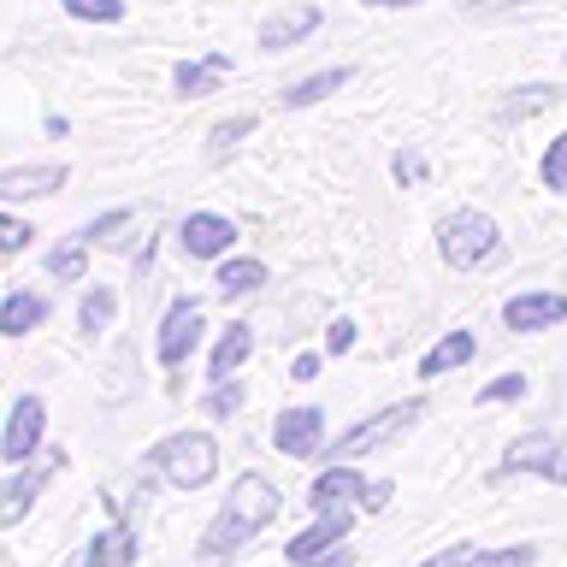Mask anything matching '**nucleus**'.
Listing matches in <instances>:
<instances>
[{"instance_id": "9", "label": "nucleus", "mask_w": 567, "mask_h": 567, "mask_svg": "<svg viewBox=\"0 0 567 567\" xmlns=\"http://www.w3.org/2000/svg\"><path fill=\"white\" fill-rule=\"evenodd\" d=\"M177 243H184L189 260H213L237 243V225H230L225 213H189V219L177 225Z\"/></svg>"}, {"instance_id": "8", "label": "nucleus", "mask_w": 567, "mask_h": 567, "mask_svg": "<svg viewBox=\"0 0 567 567\" xmlns=\"http://www.w3.org/2000/svg\"><path fill=\"white\" fill-rule=\"evenodd\" d=\"M42 432H48L42 396H18L12 414H7V432H0V455H7V461H24L35 443H42Z\"/></svg>"}, {"instance_id": "19", "label": "nucleus", "mask_w": 567, "mask_h": 567, "mask_svg": "<svg viewBox=\"0 0 567 567\" xmlns=\"http://www.w3.org/2000/svg\"><path fill=\"white\" fill-rule=\"evenodd\" d=\"M48 319V296H35V290H12L7 301H0V331L7 337H24L35 331Z\"/></svg>"}, {"instance_id": "3", "label": "nucleus", "mask_w": 567, "mask_h": 567, "mask_svg": "<svg viewBox=\"0 0 567 567\" xmlns=\"http://www.w3.org/2000/svg\"><path fill=\"white\" fill-rule=\"evenodd\" d=\"M154 473H166L177 491H202L213 473H219V450H213L207 432H172L159 450L148 455Z\"/></svg>"}, {"instance_id": "29", "label": "nucleus", "mask_w": 567, "mask_h": 567, "mask_svg": "<svg viewBox=\"0 0 567 567\" xmlns=\"http://www.w3.org/2000/svg\"><path fill=\"white\" fill-rule=\"evenodd\" d=\"M71 18H83V24H118L124 18V0H65Z\"/></svg>"}, {"instance_id": "28", "label": "nucleus", "mask_w": 567, "mask_h": 567, "mask_svg": "<svg viewBox=\"0 0 567 567\" xmlns=\"http://www.w3.org/2000/svg\"><path fill=\"white\" fill-rule=\"evenodd\" d=\"M243 396H248V390H243V379H213V390H207V414L213 420H230V414H237V408H243Z\"/></svg>"}, {"instance_id": "32", "label": "nucleus", "mask_w": 567, "mask_h": 567, "mask_svg": "<svg viewBox=\"0 0 567 567\" xmlns=\"http://www.w3.org/2000/svg\"><path fill=\"white\" fill-rule=\"evenodd\" d=\"M526 396V379L520 372H503V379H491L485 390H478V402H520Z\"/></svg>"}, {"instance_id": "26", "label": "nucleus", "mask_w": 567, "mask_h": 567, "mask_svg": "<svg viewBox=\"0 0 567 567\" xmlns=\"http://www.w3.org/2000/svg\"><path fill=\"white\" fill-rule=\"evenodd\" d=\"M243 136H255V118H248V113H237V118H219V124L207 131V154H213V159H230V148H237Z\"/></svg>"}, {"instance_id": "31", "label": "nucleus", "mask_w": 567, "mask_h": 567, "mask_svg": "<svg viewBox=\"0 0 567 567\" xmlns=\"http://www.w3.org/2000/svg\"><path fill=\"white\" fill-rule=\"evenodd\" d=\"M544 189H567V136H556L544 154Z\"/></svg>"}, {"instance_id": "37", "label": "nucleus", "mask_w": 567, "mask_h": 567, "mask_svg": "<svg viewBox=\"0 0 567 567\" xmlns=\"http://www.w3.org/2000/svg\"><path fill=\"white\" fill-rule=\"evenodd\" d=\"M290 379H301V384L319 379V354H296V361H290Z\"/></svg>"}, {"instance_id": "16", "label": "nucleus", "mask_w": 567, "mask_h": 567, "mask_svg": "<svg viewBox=\"0 0 567 567\" xmlns=\"http://www.w3.org/2000/svg\"><path fill=\"white\" fill-rule=\"evenodd\" d=\"M225 71H230V53H207V60H184L172 71V89L177 95H189V101H202L213 95V89L225 83Z\"/></svg>"}, {"instance_id": "5", "label": "nucleus", "mask_w": 567, "mask_h": 567, "mask_svg": "<svg viewBox=\"0 0 567 567\" xmlns=\"http://www.w3.org/2000/svg\"><path fill=\"white\" fill-rule=\"evenodd\" d=\"M420 414H425V402H420V396H408V402H396V408H384V414H367L361 425H354V432L337 437L331 450H337V455H367V450H379V443L402 437Z\"/></svg>"}, {"instance_id": "1", "label": "nucleus", "mask_w": 567, "mask_h": 567, "mask_svg": "<svg viewBox=\"0 0 567 567\" xmlns=\"http://www.w3.org/2000/svg\"><path fill=\"white\" fill-rule=\"evenodd\" d=\"M278 508H284V496H278L272 478H266V473H243L237 485H230L225 508L213 514V526L202 538V561H219V556H230V549L255 544L260 532L278 520Z\"/></svg>"}, {"instance_id": "2", "label": "nucleus", "mask_w": 567, "mask_h": 567, "mask_svg": "<svg viewBox=\"0 0 567 567\" xmlns=\"http://www.w3.org/2000/svg\"><path fill=\"white\" fill-rule=\"evenodd\" d=\"M437 248H443V260H450L455 272H473V266H491L496 255H503V230H496L491 213L461 207L437 225Z\"/></svg>"}, {"instance_id": "23", "label": "nucleus", "mask_w": 567, "mask_h": 567, "mask_svg": "<svg viewBox=\"0 0 567 567\" xmlns=\"http://www.w3.org/2000/svg\"><path fill=\"white\" fill-rule=\"evenodd\" d=\"M213 284H219V296H225V301H237V296H255L260 284H266V266H260V260H225V266H219V278H213Z\"/></svg>"}, {"instance_id": "11", "label": "nucleus", "mask_w": 567, "mask_h": 567, "mask_svg": "<svg viewBox=\"0 0 567 567\" xmlns=\"http://www.w3.org/2000/svg\"><path fill=\"white\" fill-rule=\"evenodd\" d=\"M349 508H319V520L308 526V532H296V538L290 544H284V556H290V561H313V556H326V549H337V544H343L349 538Z\"/></svg>"}, {"instance_id": "24", "label": "nucleus", "mask_w": 567, "mask_h": 567, "mask_svg": "<svg viewBox=\"0 0 567 567\" xmlns=\"http://www.w3.org/2000/svg\"><path fill=\"white\" fill-rule=\"evenodd\" d=\"M561 101V89L556 83H526V89H514V95L503 101V118H532V113H549V106Z\"/></svg>"}, {"instance_id": "14", "label": "nucleus", "mask_w": 567, "mask_h": 567, "mask_svg": "<svg viewBox=\"0 0 567 567\" xmlns=\"http://www.w3.org/2000/svg\"><path fill=\"white\" fill-rule=\"evenodd\" d=\"M313 30H319V7H284V12H272L260 24V48L266 53H284V48L308 42Z\"/></svg>"}, {"instance_id": "12", "label": "nucleus", "mask_w": 567, "mask_h": 567, "mask_svg": "<svg viewBox=\"0 0 567 567\" xmlns=\"http://www.w3.org/2000/svg\"><path fill=\"white\" fill-rule=\"evenodd\" d=\"M556 461H561V437L556 432H526V437H514L508 450H503V467L496 473H556Z\"/></svg>"}, {"instance_id": "21", "label": "nucleus", "mask_w": 567, "mask_h": 567, "mask_svg": "<svg viewBox=\"0 0 567 567\" xmlns=\"http://www.w3.org/2000/svg\"><path fill=\"white\" fill-rule=\"evenodd\" d=\"M473 349H478V343H473V331H450V337H443V343L420 361V379H437V372L467 367V361H473Z\"/></svg>"}, {"instance_id": "17", "label": "nucleus", "mask_w": 567, "mask_h": 567, "mask_svg": "<svg viewBox=\"0 0 567 567\" xmlns=\"http://www.w3.org/2000/svg\"><path fill=\"white\" fill-rule=\"evenodd\" d=\"M131 561H136V526L131 520H118L113 532H101L83 549V567H131Z\"/></svg>"}, {"instance_id": "4", "label": "nucleus", "mask_w": 567, "mask_h": 567, "mask_svg": "<svg viewBox=\"0 0 567 567\" xmlns=\"http://www.w3.org/2000/svg\"><path fill=\"white\" fill-rule=\"evenodd\" d=\"M308 496H313V508H349V503H361L367 514H379L390 503V485H384V478L354 473V467H331V473L313 478Z\"/></svg>"}, {"instance_id": "35", "label": "nucleus", "mask_w": 567, "mask_h": 567, "mask_svg": "<svg viewBox=\"0 0 567 567\" xmlns=\"http://www.w3.org/2000/svg\"><path fill=\"white\" fill-rule=\"evenodd\" d=\"M420 177H425V159L414 148H402L396 154V184H420Z\"/></svg>"}, {"instance_id": "30", "label": "nucleus", "mask_w": 567, "mask_h": 567, "mask_svg": "<svg viewBox=\"0 0 567 567\" xmlns=\"http://www.w3.org/2000/svg\"><path fill=\"white\" fill-rule=\"evenodd\" d=\"M30 237H35V230H30L24 219H12V213H0V255H24V248H30Z\"/></svg>"}, {"instance_id": "25", "label": "nucleus", "mask_w": 567, "mask_h": 567, "mask_svg": "<svg viewBox=\"0 0 567 567\" xmlns=\"http://www.w3.org/2000/svg\"><path fill=\"white\" fill-rule=\"evenodd\" d=\"M113 313H118V296L106 290V284H95V290H83V308H78V326H83V337L106 331V326H113Z\"/></svg>"}, {"instance_id": "15", "label": "nucleus", "mask_w": 567, "mask_h": 567, "mask_svg": "<svg viewBox=\"0 0 567 567\" xmlns=\"http://www.w3.org/2000/svg\"><path fill=\"white\" fill-rule=\"evenodd\" d=\"M65 189V166H7L0 172V202H35V195Z\"/></svg>"}, {"instance_id": "10", "label": "nucleus", "mask_w": 567, "mask_h": 567, "mask_svg": "<svg viewBox=\"0 0 567 567\" xmlns=\"http://www.w3.org/2000/svg\"><path fill=\"white\" fill-rule=\"evenodd\" d=\"M53 467H60V455H48V467H24V473L0 478V532H7V526H18V520L30 514V503L48 491Z\"/></svg>"}, {"instance_id": "13", "label": "nucleus", "mask_w": 567, "mask_h": 567, "mask_svg": "<svg viewBox=\"0 0 567 567\" xmlns=\"http://www.w3.org/2000/svg\"><path fill=\"white\" fill-rule=\"evenodd\" d=\"M556 319H567V296H556V290H526L503 308L508 331H549Z\"/></svg>"}, {"instance_id": "22", "label": "nucleus", "mask_w": 567, "mask_h": 567, "mask_svg": "<svg viewBox=\"0 0 567 567\" xmlns=\"http://www.w3.org/2000/svg\"><path fill=\"white\" fill-rule=\"evenodd\" d=\"M343 83H349V65L313 71V78H301V83H290V89H284V106H313V101L337 95V89H343Z\"/></svg>"}, {"instance_id": "7", "label": "nucleus", "mask_w": 567, "mask_h": 567, "mask_svg": "<svg viewBox=\"0 0 567 567\" xmlns=\"http://www.w3.org/2000/svg\"><path fill=\"white\" fill-rule=\"evenodd\" d=\"M272 443L284 455H319L326 450V414L319 408H284V414L272 420Z\"/></svg>"}, {"instance_id": "34", "label": "nucleus", "mask_w": 567, "mask_h": 567, "mask_svg": "<svg viewBox=\"0 0 567 567\" xmlns=\"http://www.w3.org/2000/svg\"><path fill=\"white\" fill-rule=\"evenodd\" d=\"M326 349H331V354H349V349H354V319H331Z\"/></svg>"}, {"instance_id": "20", "label": "nucleus", "mask_w": 567, "mask_h": 567, "mask_svg": "<svg viewBox=\"0 0 567 567\" xmlns=\"http://www.w3.org/2000/svg\"><path fill=\"white\" fill-rule=\"evenodd\" d=\"M255 354V326H225V337H219V349H213V379H237L243 372V361Z\"/></svg>"}, {"instance_id": "38", "label": "nucleus", "mask_w": 567, "mask_h": 567, "mask_svg": "<svg viewBox=\"0 0 567 567\" xmlns=\"http://www.w3.org/2000/svg\"><path fill=\"white\" fill-rule=\"evenodd\" d=\"M367 7H420V0H367Z\"/></svg>"}, {"instance_id": "18", "label": "nucleus", "mask_w": 567, "mask_h": 567, "mask_svg": "<svg viewBox=\"0 0 567 567\" xmlns=\"http://www.w3.org/2000/svg\"><path fill=\"white\" fill-rule=\"evenodd\" d=\"M425 567H532V549H473V544H461V549H443V556H432Z\"/></svg>"}, {"instance_id": "36", "label": "nucleus", "mask_w": 567, "mask_h": 567, "mask_svg": "<svg viewBox=\"0 0 567 567\" xmlns=\"http://www.w3.org/2000/svg\"><path fill=\"white\" fill-rule=\"evenodd\" d=\"M296 567H354L349 549H326V556H313V561H296Z\"/></svg>"}, {"instance_id": "6", "label": "nucleus", "mask_w": 567, "mask_h": 567, "mask_svg": "<svg viewBox=\"0 0 567 567\" xmlns=\"http://www.w3.org/2000/svg\"><path fill=\"white\" fill-rule=\"evenodd\" d=\"M195 343H202V301H172L166 308V319H159V343H154V354H159V367H184L189 354H195Z\"/></svg>"}, {"instance_id": "27", "label": "nucleus", "mask_w": 567, "mask_h": 567, "mask_svg": "<svg viewBox=\"0 0 567 567\" xmlns=\"http://www.w3.org/2000/svg\"><path fill=\"white\" fill-rule=\"evenodd\" d=\"M83 248H89V230L65 237V243L48 255V272H53V278H65V284H78V278H83Z\"/></svg>"}, {"instance_id": "33", "label": "nucleus", "mask_w": 567, "mask_h": 567, "mask_svg": "<svg viewBox=\"0 0 567 567\" xmlns=\"http://www.w3.org/2000/svg\"><path fill=\"white\" fill-rule=\"evenodd\" d=\"M124 225H131V207H113V213H101V219L83 225V230H89V243H118Z\"/></svg>"}]
</instances>
